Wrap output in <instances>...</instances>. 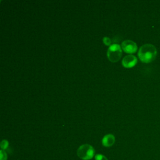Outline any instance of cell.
<instances>
[{"label":"cell","mask_w":160,"mask_h":160,"mask_svg":"<svg viewBox=\"0 0 160 160\" xmlns=\"http://www.w3.org/2000/svg\"><path fill=\"white\" fill-rule=\"evenodd\" d=\"M77 154L82 160H89L94 156L95 150L91 145L84 144L79 147L77 151Z\"/></svg>","instance_id":"cell-2"},{"label":"cell","mask_w":160,"mask_h":160,"mask_svg":"<svg viewBox=\"0 0 160 160\" xmlns=\"http://www.w3.org/2000/svg\"><path fill=\"white\" fill-rule=\"evenodd\" d=\"M107 56L110 61L118 62L122 56V48L120 45L118 44H111L108 49Z\"/></svg>","instance_id":"cell-3"},{"label":"cell","mask_w":160,"mask_h":160,"mask_svg":"<svg viewBox=\"0 0 160 160\" xmlns=\"http://www.w3.org/2000/svg\"><path fill=\"white\" fill-rule=\"evenodd\" d=\"M115 142V137L113 134H108L105 135L102 139V144L104 147H111Z\"/></svg>","instance_id":"cell-6"},{"label":"cell","mask_w":160,"mask_h":160,"mask_svg":"<svg viewBox=\"0 0 160 160\" xmlns=\"http://www.w3.org/2000/svg\"><path fill=\"white\" fill-rule=\"evenodd\" d=\"M94 158H95V160H108L105 156L101 154H96Z\"/></svg>","instance_id":"cell-9"},{"label":"cell","mask_w":160,"mask_h":160,"mask_svg":"<svg viewBox=\"0 0 160 160\" xmlns=\"http://www.w3.org/2000/svg\"><path fill=\"white\" fill-rule=\"evenodd\" d=\"M139 59L144 63H149L153 61L157 56V49L151 44H145L141 46L138 53Z\"/></svg>","instance_id":"cell-1"},{"label":"cell","mask_w":160,"mask_h":160,"mask_svg":"<svg viewBox=\"0 0 160 160\" xmlns=\"http://www.w3.org/2000/svg\"><path fill=\"white\" fill-rule=\"evenodd\" d=\"M0 155H1L0 160H7L8 159V155L4 150H2V149L0 150Z\"/></svg>","instance_id":"cell-8"},{"label":"cell","mask_w":160,"mask_h":160,"mask_svg":"<svg viewBox=\"0 0 160 160\" xmlns=\"http://www.w3.org/2000/svg\"><path fill=\"white\" fill-rule=\"evenodd\" d=\"M102 41H103V43L106 45V46H111V41L110 39V38H108V37H104L103 39H102Z\"/></svg>","instance_id":"cell-10"},{"label":"cell","mask_w":160,"mask_h":160,"mask_svg":"<svg viewBox=\"0 0 160 160\" xmlns=\"http://www.w3.org/2000/svg\"><path fill=\"white\" fill-rule=\"evenodd\" d=\"M0 146H1V149L2 150H4L5 151V149H6L8 148V146H9V142L7 140H6V139H3L1 141Z\"/></svg>","instance_id":"cell-7"},{"label":"cell","mask_w":160,"mask_h":160,"mask_svg":"<svg viewBox=\"0 0 160 160\" xmlns=\"http://www.w3.org/2000/svg\"><path fill=\"white\" fill-rule=\"evenodd\" d=\"M137 58L134 55L129 54L123 58L122 61V64L126 68H131L137 64Z\"/></svg>","instance_id":"cell-5"},{"label":"cell","mask_w":160,"mask_h":160,"mask_svg":"<svg viewBox=\"0 0 160 160\" xmlns=\"http://www.w3.org/2000/svg\"><path fill=\"white\" fill-rule=\"evenodd\" d=\"M121 48L126 53L133 54L137 51L138 46L135 42L128 39L121 43Z\"/></svg>","instance_id":"cell-4"}]
</instances>
